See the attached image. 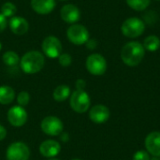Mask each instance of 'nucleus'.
<instances>
[{
    "label": "nucleus",
    "instance_id": "nucleus-1",
    "mask_svg": "<svg viewBox=\"0 0 160 160\" xmlns=\"http://www.w3.org/2000/svg\"><path fill=\"white\" fill-rule=\"evenodd\" d=\"M145 55V49L139 41H130L121 50V59L128 67H137Z\"/></svg>",
    "mask_w": 160,
    "mask_h": 160
},
{
    "label": "nucleus",
    "instance_id": "nucleus-2",
    "mask_svg": "<svg viewBox=\"0 0 160 160\" xmlns=\"http://www.w3.org/2000/svg\"><path fill=\"white\" fill-rule=\"evenodd\" d=\"M44 65V54L38 51H29L25 52L20 60V67L26 74H36L39 72Z\"/></svg>",
    "mask_w": 160,
    "mask_h": 160
},
{
    "label": "nucleus",
    "instance_id": "nucleus-3",
    "mask_svg": "<svg viewBox=\"0 0 160 160\" xmlns=\"http://www.w3.org/2000/svg\"><path fill=\"white\" fill-rule=\"evenodd\" d=\"M145 30V22L140 18L131 17L127 19L121 25L122 34L129 38H136L143 34Z\"/></svg>",
    "mask_w": 160,
    "mask_h": 160
},
{
    "label": "nucleus",
    "instance_id": "nucleus-4",
    "mask_svg": "<svg viewBox=\"0 0 160 160\" xmlns=\"http://www.w3.org/2000/svg\"><path fill=\"white\" fill-rule=\"evenodd\" d=\"M69 104L74 112L78 113H83L89 110L91 99L89 95L84 90H75L70 95Z\"/></svg>",
    "mask_w": 160,
    "mask_h": 160
},
{
    "label": "nucleus",
    "instance_id": "nucleus-5",
    "mask_svg": "<svg viewBox=\"0 0 160 160\" xmlns=\"http://www.w3.org/2000/svg\"><path fill=\"white\" fill-rule=\"evenodd\" d=\"M89 37L90 35L88 29L82 24H79V23L71 24L67 30L68 39L72 44L77 46L85 44L89 39Z\"/></svg>",
    "mask_w": 160,
    "mask_h": 160
},
{
    "label": "nucleus",
    "instance_id": "nucleus-6",
    "mask_svg": "<svg viewBox=\"0 0 160 160\" xmlns=\"http://www.w3.org/2000/svg\"><path fill=\"white\" fill-rule=\"evenodd\" d=\"M85 66L88 72L95 76H101L107 70V61L99 53L90 54L86 59Z\"/></svg>",
    "mask_w": 160,
    "mask_h": 160
},
{
    "label": "nucleus",
    "instance_id": "nucleus-7",
    "mask_svg": "<svg viewBox=\"0 0 160 160\" xmlns=\"http://www.w3.org/2000/svg\"><path fill=\"white\" fill-rule=\"evenodd\" d=\"M40 128L43 133L52 137L60 136V134L64 130V125L62 121L58 117L53 116V115L46 116L41 121Z\"/></svg>",
    "mask_w": 160,
    "mask_h": 160
},
{
    "label": "nucleus",
    "instance_id": "nucleus-8",
    "mask_svg": "<svg viewBox=\"0 0 160 160\" xmlns=\"http://www.w3.org/2000/svg\"><path fill=\"white\" fill-rule=\"evenodd\" d=\"M30 158L29 147L22 142H12L7 149V160H28Z\"/></svg>",
    "mask_w": 160,
    "mask_h": 160
},
{
    "label": "nucleus",
    "instance_id": "nucleus-9",
    "mask_svg": "<svg viewBox=\"0 0 160 160\" xmlns=\"http://www.w3.org/2000/svg\"><path fill=\"white\" fill-rule=\"evenodd\" d=\"M43 54L49 58H58L62 53V43L55 36L46 37L41 44Z\"/></svg>",
    "mask_w": 160,
    "mask_h": 160
},
{
    "label": "nucleus",
    "instance_id": "nucleus-10",
    "mask_svg": "<svg viewBox=\"0 0 160 160\" xmlns=\"http://www.w3.org/2000/svg\"><path fill=\"white\" fill-rule=\"evenodd\" d=\"M8 123L15 128L22 127L27 121V112L23 107L16 105L11 107L7 114Z\"/></svg>",
    "mask_w": 160,
    "mask_h": 160
},
{
    "label": "nucleus",
    "instance_id": "nucleus-11",
    "mask_svg": "<svg viewBox=\"0 0 160 160\" xmlns=\"http://www.w3.org/2000/svg\"><path fill=\"white\" fill-rule=\"evenodd\" d=\"M110 115H111V112H110L109 108L101 104L95 105L94 107L90 109V112H89L90 120L93 123L98 124V125L106 123L109 120Z\"/></svg>",
    "mask_w": 160,
    "mask_h": 160
},
{
    "label": "nucleus",
    "instance_id": "nucleus-12",
    "mask_svg": "<svg viewBox=\"0 0 160 160\" xmlns=\"http://www.w3.org/2000/svg\"><path fill=\"white\" fill-rule=\"evenodd\" d=\"M60 16L65 22L74 24L80 20L81 11L77 6L73 4H67L62 7L60 10Z\"/></svg>",
    "mask_w": 160,
    "mask_h": 160
},
{
    "label": "nucleus",
    "instance_id": "nucleus-13",
    "mask_svg": "<svg viewBox=\"0 0 160 160\" xmlns=\"http://www.w3.org/2000/svg\"><path fill=\"white\" fill-rule=\"evenodd\" d=\"M61 151V145L57 141L46 140L39 145V153L47 158H54Z\"/></svg>",
    "mask_w": 160,
    "mask_h": 160
},
{
    "label": "nucleus",
    "instance_id": "nucleus-14",
    "mask_svg": "<svg viewBox=\"0 0 160 160\" xmlns=\"http://www.w3.org/2000/svg\"><path fill=\"white\" fill-rule=\"evenodd\" d=\"M145 148L153 157L160 158V132L154 131L145 138Z\"/></svg>",
    "mask_w": 160,
    "mask_h": 160
},
{
    "label": "nucleus",
    "instance_id": "nucleus-15",
    "mask_svg": "<svg viewBox=\"0 0 160 160\" xmlns=\"http://www.w3.org/2000/svg\"><path fill=\"white\" fill-rule=\"evenodd\" d=\"M8 26L10 31L17 36H22L24 35L28 29H29V22L27 20L21 16H13L9 22Z\"/></svg>",
    "mask_w": 160,
    "mask_h": 160
},
{
    "label": "nucleus",
    "instance_id": "nucleus-16",
    "mask_svg": "<svg viewBox=\"0 0 160 160\" xmlns=\"http://www.w3.org/2000/svg\"><path fill=\"white\" fill-rule=\"evenodd\" d=\"M32 9L39 15L50 14L55 8V0H31Z\"/></svg>",
    "mask_w": 160,
    "mask_h": 160
},
{
    "label": "nucleus",
    "instance_id": "nucleus-17",
    "mask_svg": "<svg viewBox=\"0 0 160 160\" xmlns=\"http://www.w3.org/2000/svg\"><path fill=\"white\" fill-rule=\"evenodd\" d=\"M15 98V91L8 85L0 86V104L8 105L13 102Z\"/></svg>",
    "mask_w": 160,
    "mask_h": 160
},
{
    "label": "nucleus",
    "instance_id": "nucleus-18",
    "mask_svg": "<svg viewBox=\"0 0 160 160\" xmlns=\"http://www.w3.org/2000/svg\"><path fill=\"white\" fill-rule=\"evenodd\" d=\"M70 95L71 93H70L69 86L66 84H61L54 89L52 93V98L57 102H64L70 97Z\"/></svg>",
    "mask_w": 160,
    "mask_h": 160
},
{
    "label": "nucleus",
    "instance_id": "nucleus-19",
    "mask_svg": "<svg viewBox=\"0 0 160 160\" xmlns=\"http://www.w3.org/2000/svg\"><path fill=\"white\" fill-rule=\"evenodd\" d=\"M142 45L148 52H156L160 48V38L156 35H150L144 39Z\"/></svg>",
    "mask_w": 160,
    "mask_h": 160
},
{
    "label": "nucleus",
    "instance_id": "nucleus-20",
    "mask_svg": "<svg viewBox=\"0 0 160 160\" xmlns=\"http://www.w3.org/2000/svg\"><path fill=\"white\" fill-rule=\"evenodd\" d=\"M2 60L7 67H15L20 63L19 55L13 51H8L2 55Z\"/></svg>",
    "mask_w": 160,
    "mask_h": 160
},
{
    "label": "nucleus",
    "instance_id": "nucleus-21",
    "mask_svg": "<svg viewBox=\"0 0 160 160\" xmlns=\"http://www.w3.org/2000/svg\"><path fill=\"white\" fill-rule=\"evenodd\" d=\"M126 1L128 7L136 11L145 10L151 3V0H126Z\"/></svg>",
    "mask_w": 160,
    "mask_h": 160
},
{
    "label": "nucleus",
    "instance_id": "nucleus-22",
    "mask_svg": "<svg viewBox=\"0 0 160 160\" xmlns=\"http://www.w3.org/2000/svg\"><path fill=\"white\" fill-rule=\"evenodd\" d=\"M17 11V8L16 6L11 3V2H6L2 5L1 7V9H0V12L6 17V18H8V17H13L15 15Z\"/></svg>",
    "mask_w": 160,
    "mask_h": 160
},
{
    "label": "nucleus",
    "instance_id": "nucleus-23",
    "mask_svg": "<svg viewBox=\"0 0 160 160\" xmlns=\"http://www.w3.org/2000/svg\"><path fill=\"white\" fill-rule=\"evenodd\" d=\"M17 102L19 106L25 107L29 104L30 102V95L26 91H22L18 94L17 96Z\"/></svg>",
    "mask_w": 160,
    "mask_h": 160
},
{
    "label": "nucleus",
    "instance_id": "nucleus-24",
    "mask_svg": "<svg viewBox=\"0 0 160 160\" xmlns=\"http://www.w3.org/2000/svg\"><path fill=\"white\" fill-rule=\"evenodd\" d=\"M58 62H59V64L62 67L67 68V67H69L71 65V63H72V57L68 53H61L58 56Z\"/></svg>",
    "mask_w": 160,
    "mask_h": 160
},
{
    "label": "nucleus",
    "instance_id": "nucleus-25",
    "mask_svg": "<svg viewBox=\"0 0 160 160\" xmlns=\"http://www.w3.org/2000/svg\"><path fill=\"white\" fill-rule=\"evenodd\" d=\"M133 160H150V156L147 151L140 150L134 154Z\"/></svg>",
    "mask_w": 160,
    "mask_h": 160
},
{
    "label": "nucleus",
    "instance_id": "nucleus-26",
    "mask_svg": "<svg viewBox=\"0 0 160 160\" xmlns=\"http://www.w3.org/2000/svg\"><path fill=\"white\" fill-rule=\"evenodd\" d=\"M7 25H8L7 18L0 12V33H2L7 28Z\"/></svg>",
    "mask_w": 160,
    "mask_h": 160
},
{
    "label": "nucleus",
    "instance_id": "nucleus-27",
    "mask_svg": "<svg viewBox=\"0 0 160 160\" xmlns=\"http://www.w3.org/2000/svg\"><path fill=\"white\" fill-rule=\"evenodd\" d=\"M85 45H86V47H87L89 50H94V49H96L97 46H98V41H97L96 39L89 38V39L87 40V42L85 43Z\"/></svg>",
    "mask_w": 160,
    "mask_h": 160
},
{
    "label": "nucleus",
    "instance_id": "nucleus-28",
    "mask_svg": "<svg viewBox=\"0 0 160 160\" xmlns=\"http://www.w3.org/2000/svg\"><path fill=\"white\" fill-rule=\"evenodd\" d=\"M86 86V82L82 79H78L76 81V90H84Z\"/></svg>",
    "mask_w": 160,
    "mask_h": 160
},
{
    "label": "nucleus",
    "instance_id": "nucleus-29",
    "mask_svg": "<svg viewBox=\"0 0 160 160\" xmlns=\"http://www.w3.org/2000/svg\"><path fill=\"white\" fill-rule=\"evenodd\" d=\"M6 137H7V129L2 125H0V142L3 141Z\"/></svg>",
    "mask_w": 160,
    "mask_h": 160
},
{
    "label": "nucleus",
    "instance_id": "nucleus-30",
    "mask_svg": "<svg viewBox=\"0 0 160 160\" xmlns=\"http://www.w3.org/2000/svg\"><path fill=\"white\" fill-rule=\"evenodd\" d=\"M60 136L62 137V138H61V140H62L63 142H68V134H67V133H63V132H62V133L60 134Z\"/></svg>",
    "mask_w": 160,
    "mask_h": 160
},
{
    "label": "nucleus",
    "instance_id": "nucleus-31",
    "mask_svg": "<svg viewBox=\"0 0 160 160\" xmlns=\"http://www.w3.org/2000/svg\"><path fill=\"white\" fill-rule=\"evenodd\" d=\"M150 160H160L159 158H156V157H154L153 158H150Z\"/></svg>",
    "mask_w": 160,
    "mask_h": 160
},
{
    "label": "nucleus",
    "instance_id": "nucleus-32",
    "mask_svg": "<svg viewBox=\"0 0 160 160\" xmlns=\"http://www.w3.org/2000/svg\"><path fill=\"white\" fill-rule=\"evenodd\" d=\"M49 160H59V159H56V158H49Z\"/></svg>",
    "mask_w": 160,
    "mask_h": 160
},
{
    "label": "nucleus",
    "instance_id": "nucleus-33",
    "mask_svg": "<svg viewBox=\"0 0 160 160\" xmlns=\"http://www.w3.org/2000/svg\"><path fill=\"white\" fill-rule=\"evenodd\" d=\"M2 49V44H1V42H0V50Z\"/></svg>",
    "mask_w": 160,
    "mask_h": 160
},
{
    "label": "nucleus",
    "instance_id": "nucleus-34",
    "mask_svg": "<svg viewBox=\"0 0 160 160\" xmlns=\"http://www.w3.org/2000/svg\"><path fill=\"white\" fill-rule=\"evenodd\" d=\"M71 160H81V159H79V158H74V159H71Z\"/></svg>",
    "mask_w": 160,
    "mask_h": 160
},
{
    "label": "nucleus",
    "instance_id": "nucleus-35",
    "mask_svg": "<svg viewBox=\"0 0 160 160\" xmlns=\"http://www.w3.org/2000/svg\"><path fill=\"white\" fill-rule=\"evenodd\" d=\"M59 1H67V0H59Z\"/></svg>",
    "mask_w": 160,
    "mask_h": 160
},
{
    "label": "nucleus",
    "instance_id": "nucleus-36",
    "mask_svg": "<svg viewBox=\"0 0 160 160\" xmlns=\"http://www.w3.org/2000/svg\"><path fill=\"white\" fill-rule=\"evenodd\" d=\"M155 1H160V0H155Z\"/></svg>",
    "mask_w": 160,
    "mask_h": 160
}]
</instances>
